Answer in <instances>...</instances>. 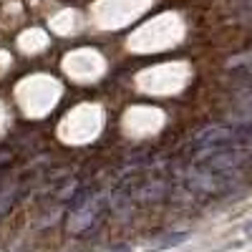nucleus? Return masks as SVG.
Wrapping results in <instances>:
<instances>
[{
    "mask_svg": "<svg viewBox=\"0 0 252 252\" xmlns=\"http://www.w3.org/2000/svg\"><path fill=\"white\" fill-rule=\"evenodd\" d=\"M15 194H18V187H15V182H8L5 187H0V217L8 215V209H10V204H13Z\"/></svg>",
    "mask_w": 252,
    "mask_h": 252,
    "instance_id": "obj_1",
    "label": "nucleus"
},
{
    "mask_svg": "<svg viewBox=\"0 0 252 252\" xmlns=\"http://www.w3.org/2000/svg\"><path fill=\"white\" fill-rule=\"evenodd\" d=\"M245 237H247V240H252V222H250V224H245Z\"/></svg>",
    "mask_w": 252,
    "mask_h": 252,
    "instance_id": "obj_2",
    "label": "nucleus"
}]
</instances>
